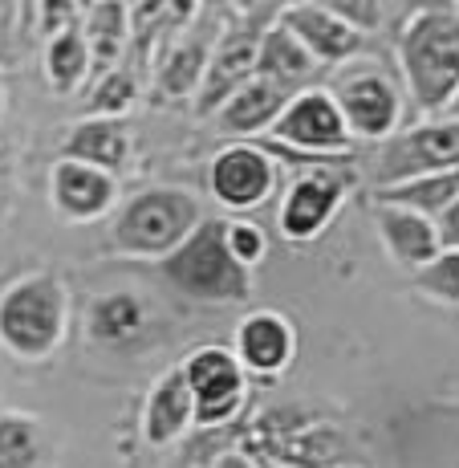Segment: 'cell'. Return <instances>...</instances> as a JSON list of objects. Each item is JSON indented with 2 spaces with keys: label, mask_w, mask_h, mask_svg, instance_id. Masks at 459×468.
<instances>
[{
  "label": "cell",
  "mask_w": 459,
  "mask_h": 468,
  "mask_svg": "<svg viewBox=\"0 0 459 468\" xmlns=\"http://www.w3.org/2000/svg\"><path fill=\"white\" fill-rule=\"evenodd\" d=\"M394 61L419 119H439L459 94V5L411 8L394 33Z\"/></svg>",
  "instance_id": "6da1fadb"
},
{
  "label": "cell",
  "mask_w": 459,
  "mask_h": 468,
  "mask_svg": "<svg viewBox=\"0 0 459 468\" xmlns=\"http://www.w3.org/2000/svg\"><path fill=\"white\" fill-rule=\"evenodd\" d=\"M69 330V290L57 273L16 277L0 293V346L16 363H49Z\"/></svg>",
  "instance_id": "7a4b0ae2"
},
{
  "label": "cell",
  "mask_w": 459,
  "mask_h": 468,
  "mask_svg": "<svg viewBox=\"0 0 459 468\" xmlns=\"http://www.w3.org/2000/svg\"><path fill=\"white\" fill-rule=\"evenodd\" d=\"M273 164L289 159L293 167L313 171V167H341L354 159V139H349L346 122H341L334 98L326 86L297 90L285 102L281 119L273 122L268 139H256Z\"/></svg>",
  "instance_id": "3957f363"
},
{
  "label": "cell",
  "mask_w": 459,
  "mask_h": 468,
  "mask_svg": "<svg viewBox=\"0 0 459 468\" xmlns=\"http://www.w3.org/2000/svg\"><path fill=\"white\" fill-rule=\"evenodd\" d=\"M329 98H334L341 122H346L349 139L386 143L391 134L402 131L407 119V90L391 61L374 58V53H358L346 66L329 69Z\"/></svg>",
  "instance_id": "277c9868"
},
{
  "label": "cell",
  "mask_w": 459,
  "mask_h": 468,
  "mask_svg": "<svg viewBox=\"0 0 459 468\" xmlns=\"http://www.w3.org/2000/svg\"><path fill=\"white\" fill-rule=\"evenodd\" d=\"M200 220H203L200 196H192L187 187H142L114 212L110 253L163 261L192 237Z\"/></svg>",
  "instance_id": "5b68a950"
},
{
  "label": "cell",
  "mask_w": 459,
  "mask_h": 468,
  "mask_svg": "<svg viewBox=\"0 0 459 468\" xmlns=\"http://www.w3.org/2000/svg\"><path fill=\"white\" fill-rule=\"evenodd\" d=\"M159 273L167 277L171 290L203 305H232L252 298V273L232 261L220 216H203L192 237L159 261Z\"/></svg>",
  "instance_id": "8992f818"
},
{
  "label": "cell",
  "mask_w": 459,
  "mask_h": 468,
  "mask_svg": "<svg viewBox=\"0 0 459 468\" xmlns=\"http://www.w3.org/2000/svg\"><path fill=\"white\" fill-rule=\"evenodd\" d=\"M273 16H276V8H265V5L224 8V25L215 33L208 69H203V82L195 90V114L200 119H212L240 86L256 78L260 37L273 25Z\"/></svg>",
  "instance_id": "52a82bcc"
},
{
  "label": "cell",
  "mask_w": 459,
  "mask_h": 468,
  "mask_svg": "<svg viewBox=\"0 0 459 468\" xmlns=\"http://www.w3.org/2000/svg\"><path fill=\"white\" fill-rule=\"evenodd\" d=\"M439 171H459V119H447V114L402 127L386 143H378L370 159L374 192L419 176H439Z\"/></svg>",
  "instance_id": "ba28073f"
},
{
  "label": "cell",
  "mask_w": 459,
  "mask_h": 468,
  "mask_svg": "<svg viewBox=\"0 0 459 468\" xmlns=\"http://www.w3.org/2000/svg\"><path fill=\"white\" fill-rule=\"evenodd\" d=\"M192 391L195 428L224 431L232 420L245 411L248 403V375L240 371L236 355L228 346H195L192 355L179 363Z\"/></svg>",
  "instance_id": "9c48e42d"
},
{
  "label": "cell",
  "mask_w": 459,
  "mask_h": 468,
  "mask_svg": "<svg viewBox=\"0 0 459 468\" xmlns=\"http://www.w3.org/2000/svg\"><path fill=\"white\" fill-rule=\"evenodd\" d=\"M354 179L341 167H313L297 171V179L285 187L281 204H276V232L289 245H309L334 224V216L346 204V192Z\"/></svg>",
  "instance_id": "30bf717a"
},
{
  "label": "cell",
  "mask_w": 459,
  "mask_h": 468,
  "mask_svg": "<svg viewBox=\"0 0 459 468\" xmlns=\"http://www.w3.org/2000/svg\"><path fill=\"white\" fill-rule=\"evenodd\" d=\"M391 436H399V468H459V391L407 411Z\"/></svg>",
  "instance_id": "8fae6325"
},
{
  "label": "cell",
  "mask_w": 459,
  "mask_h": 468,
  "mask_svg": "<svg viewBox=\"0 0 459 468\" xmlns=\"http://www.w3.org/2000/svg\"><path fill=\"white\" fill-rule=\"evenodd\" d=\"M208 192L220 208L252 212L273 200L276 192V164L256 143H228L208 164Z\"/></svg>",
  "instance_id": "7c38bea8"
},
{
  "label": "cell",
  "mask_w": 459,
  "mask_h": 468,
  "mask_svg": "<svg viewBox=\"0 0 459 468\" xmlns=\"http://www.w3.org/2000/svg\"><path fill=\"white\" fill-rule=\"evenodd\" d=\"M220 25H224V13L200 8V13H195L183 29H175V41L167 45L163 61L155 66V98H159V102L192 98L195 90H200Z\"/></svg>",
  "instance_id": "4fadbf2b"
},
{
  "label": "cell",
  "mask_w": 459,
  "mask_h": 468,
  "mask_svg": "<svg viewBox=\"0 0 459 468\" xmlns=\"http://www.w3.org/2000/svg\"><path fill=\"white\" fill-rule=\"evenodd\" d=\"M159 330V318L151 302L134 290L98 293L86 310V342L98 350H142Z\"/></svg>",
  "instance_id": "5bb4252c"
},
{
  "label": "cell",
  "mask_w": 459,
  "mask_h": 468,
  "mask_svg": "<svg viewBox=\"0 0 459 468\" xmlns=\"http://www.w3.org/2000/svg\"><path fill=\"white\" fill-rule=\"evenodd\" d=\"M232 355L240 371L256 379H281L297 358V326L281 310H252L236 322Z\"/></svg>",
  "instance_id": "9a60e30c"
},
{
  "label": "cell",
  "mask_w": 459,
  "mask_h": 468,
  "mask_svg": "<svg viewBox=\"0 0 459 468\" xmlns=\"http://www.w3.org/2000/svg\"><path fill=\"white\" fill-rule=\"evenodd\" d=\"M276 21L293 33V41L301 45L321 69L346 66L366 45L362 33H354L338 13H329V5H281L276 8Z\"/></svg>",
  "instance_id": "2e32d148"
},
{
  "label": "cell",
  "mask_w": 459,
  "mask_h": 468,
  "mask_svg": "<svg viewBox=\"0 0 459 468\" xmlns=\"http://www.w3.org/2000/svg\"><path fill=\"white\" fill-rule=\"evenodd\" d=\"M49 204L61 220L94 224L119 204V179L74 159H57L49 167Z\"/></svg>",
  "instance_id": "e0dca14e"
},
{
  "label": "cell",
  "mask_w": 459,
  "mask_h": 468,
  "mask_svg": "<svg viewBox=\"0 0 459 468\" xmlns=\"http://www.w3.org/2000/svg\"><path fill=\"white\" fill-rule=\"evenodd\" d=\"M142 440L151 448H171L195 428V408H192V391L179 367H167L147 391L142 403Z\"/></svg>",
  "instance_id": "ac0fdd59"
},
{
  "label": "cell",
  "mask_w": 459,
  "mask_h": 468,
  "mask_svg": "<svg viewBox=\"0 0 459 468\" xmlns=\"http://www.w3.org/2000/svg\"><path fill=\"white\" fill-rule=\"evenodd\" d=\"M289 98H293L289 90L265 82V78H252V82H245L228 102L220 106V111L212 114V122H215V131L228 134V139L256 143V134L273 131V122L281 119V111H285Z\"/></svg>",
  "instance_id": "d6986e66"
},
{
  "label": "cell",
  "mask_w": 459,
  "mask_h": 468,
  "mask_svg": "<svg viewBox=\"0 0 459 468\" xmlns=\"http://www.w3.org/2000/svg\"><path fill=\"white\" fill-rule=\"evenodd\" d=\"M374 232L382 240L386 257L399 269H407V273H415V269L439 257L435 220H427V216L394 208V204H374Z\"/></svg>",
  "instance_id": "ffe728a7"
},
{
  "label": "cell",
  "mask_w": 459,
  "mask_h": 468,
  "mask_svg": "<svg viewBox=\"0 0 459 468\" xmlns=\"http://www.w3.org/2000/svg\"><path fill=\"white\" fill-rule=\"evenodd\" d=\"M126 155H130V134H126V127L114 119H82L66 131V139H61V159L98 167V171H106V176L122 171Z\"/></svg>",
  "instance_id": "44dd1931"
},
{
  "label": "cell",
  "mask_w": 459,
  "mask_h": 468,
  "mask_svg": "<svg viewBox=\"0 0 459 468\" xmlns=\"http://www.w3.org/2000/svg\"><path fill=\"white\" fill-rule=\"evenodd\" d=\"M318 74H321V66L293 41V33L273 16V25H268L265 37H260L256 78H265V82H273V86L297 94V90H309Z\"/></svg>",
  "instance_id": "7402d4cb"
},
{
  "label": "cell",
  "mask_w": 459,
  "mask_h": 468,
  "mask_svg": "<svg viewBox=\"0 0 459 468\" xmlns=\"http://www.w3.org/2000/svg\"><path fill=\"white\" fill-rule=\"evenodd\" d=\"M89 49V66L98 74H110L119 69L126 45H130V5L119 0H98V5L82 8V21H78Z\"/></svg>",
  "instance_id": "603a6c76"
},
{
  "label": "cell",
  "mask_w": 459,
  "mask_h": 468,
  "mask_svg": "<svg viewBox=\"0 0 459 468\" xmlns=\"http://www.w3.org/2000/svg\"><path fill=\"white\" fill-rule=\"evenodd\" d=\"M459 200V171H439V176H419L407 184L394 187H378L374 204H394V208H407L427 220H439L452 204Z\"/></svg>",
  "instance_id": "cb8c5ba5"
},
{
  "label": "cell",
  "mask_w": 459,
  "mask_h": 468,
  "mask_svg": "<svg viewBox=\"0 0 459 468\" xmlns=\"http://www.w3.org/2000/svg\"><path fill=\"white\" fill-rule=\"evenodd\" d=\"M89 49H86V37L82 29H61L45 41V78H49L53 94H74L78 86L86 82L89 74Z\"/></svg>",
  "instance_id": "d4e9b609"
},
{
  "label": "cell",
  "mask_w": 459,
  "mask_h": 468,
  "mask_svg": "<svg viewBox=\"0 0 459 468\" xmlns=\"http://www.w3.org/2000/svg\"><path fill=\"white\" fill-rule=\"evenodd\" d=\"M41 420L29 411H0V468H37Z\"/></svg>",
  "instance_id": "484cf974"
},
{
  "label": "cell",
  "mask_w": 459,
  "mask_h": 468,
  "mask_svg": "<svg viewBox=\"0 0 459 468\" xmlns=\"http://www.w3.org/2000/svg\"><path fill=\"white\" fill-rule=\"evenodd\" d=\"M139 102V82H134L130 69H110V74H102L94 82L86 98V119H114L122 122V114L130 111V106Z\"/></svg>",
  "instance_id": "4316f807"
},
{
  "label": "cell",
  "mask_w": 459,
  "mask_h": 468,
  "mask_svg": "<svg viewBox=\"0 0 459 468\" xmlns=\"http://www.w3.org/2000/svg\"><path fill=\"white\" fill-rule=\"evenodd\" d=\"M415 290L427 293L431 302L439 305H455L459 310V253H447V249H439L435 261H427L422 269H415Z\"/></svg>",
  "instance_id": "83f0119b"
},
{
  "label": "cell",
  "mask_w": 459,
  "mask_h": 468,
  "mask_svg": "<svg viewBox=\"0 0 459 468\" xmlns=\"http://www.w3.org/2000/svg\"><path fill=\"white\" fill-rule=\"evenodd\" d=\"M224 245H228L232 261H236L240 269H248V273L268 257L265 229H260V224H252V220H224Z\"/></svg>",
  "instance_id": "f1b7e54d"
},
{
  "label": "cell",
  "mask_w": 459,
  "mask_h": 468,
  "mask_svg": "<svg viewBox=\"0 0 459 468\" xmlns=\"http://www.w3.org/2000/svg\"><path fill=\"white\" fill-rule=\"evenodd\" d=\"M329 13H338L349 29L366 37V33H374L378 25H382L386 8L378 5V0H329Z\"/></svg>",
  "instance_id": "f546056e"
},
{
  "label": "cell",
  "mask_w": 459,
  "mask_h": 468,
  "mask_svg": "<svg viewBox=\"0 0 459 468\" xmlns=\"http://www.w3.org/2000/svg\"><path fill=\"white\" fill-rule=\"evenodd\" d=\"M37 21H41L45 41H49L53 33L74 29V25L82 21V8H78V5H41V8H37Z\"/></svg>",
  "instance_id": "4dcf8cb0"
},
{
  "label": "cell",
  "mask_w": 459,
  "mask_h": 468,
  "mask_svg": "<svg viewBox=\"0 0 459 468\" xmlns=\"http://www.w3.org/2000/svg\"><path fill=\"white\" fill-rule=\"evenodd\" d=\"M435 237H439V249H447V253H459V200L435 220Z\"/></svg>",
  "instance_id": "1f68e13d"
},
{
  "label": "cell",
  "mask_w": 459,
  "mask_h": 468,
  "mask_svg": "<svg viewBox=\"0 0 459 468\" xmlns=\"http://www.w3.org/2000/svg\"><path fill=\"white\" fill-rule=\"evenodd\" d=\"M208 468H260L256 461H252V456L248 452H240V448H220V452H215L212 456V464Z\"/></svg>",
  "instance_id": "d6a6232c"
},
{
  "label": "cell",
  "mask_w": 459,
  "mask_h": 468,
  "mask_svg": "<svg viewBox=\"0 0 459 468\" xmlns=\"http://www.w3.org/2000/svg\"><path fill=\"white\" fill-rule=\"evenodd\" d=\"M447 119H459V94H455V102L447 106Z\"/></svg>",
  "instance_id": "836d02e7"
},
{
  "label": "cell",
  "mask_w": 459,
  "mask_h": 468,
  "mask_svg": "<svg viewBox=\"0 0 459 468\" xmlns=\"http://www.w3.org/2000/svg\"><path fill=\"white\" fill-rule=\"evenodd\" d=\"M5 102H8V94H5V78H0V114H5Z\"/></svg>",
  "instance_id": "e575fe53"
}]
</instances>
